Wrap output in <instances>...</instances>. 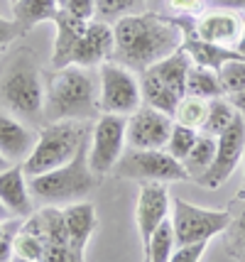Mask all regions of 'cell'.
Masks as SVG:
<instances>
[{
    "mask_svg": "<svg viewBox=\"0 0 245 262\" xmlns=\"http://www.w3.org/2000/svg\"><path fill=\"white\" fill-rule=\"evenodd\" d=\"M243 155H245V118L238 115L233 120V125L216 137L213 164H211V169L196 184L204 186V189H218V186H223L231 179L235 167L243 162Z\"/></svg>",
    "mask_w": 245,
    "mask_h": 262,
    "instance_id": "obj_11",
    "label": "cell"
},
{
    "mask_svg": "<svg viewBox=\"0 0 245 262\" xmlns=\"http://www.w3.org/2000/svg\"><path fill=\"white\" fill-rule=\"evenodd\" d=\"M174 127V118L162 113L152 105L142 103L140 108L128 118V127H125V140L128 147L132 149H164L167 140L172 135Z\"/></svg>",
    "mask_w": 245,
    "mask_h": 262,
    "instance_id": "obj_12",
    "label": "cell"
},
{
    "mask_svg": "<svg viewBox=\"0 0 245 262\" xmlns=\"http://www.w3.org/2000/svg\"><path fill=\"white\" fill-rule=\"evenodd\" d=\"M216 5L228 10H245V0H216Z\"/></svg>",
    "mask_w": 245,
    "mask_h": 262,
    "instance_id": "obj_40",
    "label": "cell"
},
{
    "mask_svg": "<svg viewBox=\"0 0 245 262\" xmlns=\"http://www.w3.org/2000/svg\"><path fill=\"white\" fill-rule=\"evenodd\" d=\"M125 127L128 118L101 113L91 125V140H88V167L96 174V179H103L105 174L116 169L118 160L125 152Z\"/></svg>",
    "mask_w": 245,
    "mask_h": 262,
    "instance_id": "obj_10",
    "label": "cell"
},
{
    "mask_svg": "<svg viewBox=\"0 0 245 262\" xmlns=\"http://www.w3.org/2000/svg\"><path fill=\"white\" fill-rule=\"evenodd\" d=\"M169 216H172V196L167 191V186L157 182L140 184V196H138V206H135V223H138V233L142 238V248L147 245L154 228Z\"/></svg>",
    "mask_w": 245,
    "mask_h": 262,
    "instance_id": "obj_13",
    "label": "cell"
},
{
    "mask_svg": "<svg viewBox=\"0 0 245 262\" xmlns=\"http://www.w3.org/2000/svg\"><path fill=\"white\" fill-rule=\"evenodd\" d=\"M116 177L120 179H132V182H157V184H172V182H187L189 174L184 164L174 160L167 149H132L123 152V157L116 164Z\"/></svg>",
    "mask_w": 245,
    "mask_h": 262,
    "instance_id": "obj_8",
    "label": "cell"
},
{
    "mask_svg": "<svg viewBox=\"0 0 245 262\" xmlns=\"http://www.w3.org/2000/svg\"><path fill=\"white\" fill-rule=\"evenodd\" d=\"M8 167H10V162H8L5 157H3V155H0V171H3V169H8Z\"/></svg>",
    "mask_w": 245,
    "mask_h": 262,
    "instance_id": "obj_43",
    "label": "cell"
},
{
    "mask_svg": "<svg viewBox=\"0 0 245 262\" xmlns=\"http://www.w3.org/2000/svg\"><path fill=\"white\" fill-rule=\"evenodd\" d=\"M66 12H71L74 17H79L83 23L96 20V0H69L66 5H61Z\"/></svg>",
    "mask_w": 245,
    "mask_h": 262,
    "instance_id": "obj_34",
    "label": "cell"
},
{
    "mask_svg": "<svg viewBox=\"0 0 245 262\" xmlns=\"http://www.w3.org/2000/svg\"><path fill=\"white\" fill-rule=\"evenodd\" d=\"M187 96L204 98V101L226 96V93H223V86H221V79H218V71L198 67V64H191L187 71Z\"/></svg>",
    "mask_w": 245,
    "mask_h": 262,
    "instance_id": "obj_23",
    "label": "cell"
},
{
    "mask_svg": "<svg viewBox=\"0 0 245 262\" xmlns=\"http://www.w3.org/2000/svg\"><path fill=\"white\" fill-rule=\"evenodd\" d=\"M10 260H12V240L0 238V262H10Z\"/></svg>",
    "mask_w": 245,
    "mask_h": 262,
    "instance_id": "obj_39",
    "label": "cell"
},
{
    "mask_svg": "<svg viewBox=\"0 0 245 262\" xmlns=\"http://www.w3.org/2000/svg\"><path fill=\"white\" fill-rule=\"evenodd\" d=\"M174 23L182 30V49L189 54L191 64L218 71L223 64H228L233 59H240L235 54V49H231V47H221V45H216V42L201 39L196 34V27H194V17L179 15V17H174Z\"/></svg>",
    "mask_w": 245,
    "mask_h": 262,
    "instance_id": "obj_14",
    "label": "cell"
},
{
    "mask_svg": "<svg viewBox=\"0 0 245 262\" xmlns=\"http://www.w3.org/2000/svg\"><path fill=\"white\" fill-rule=\"evenodd\" d=\"M243 177H245V155H243Z\"/></svg>",
    "mask_w": 245,
    "mask_h": 262,
    "instance_id": "obj_49",
    "label": "cell"
},
{
    "mask_svg": "<svg viewBox=\"0 0 245 262\" xmlns=\"http://www.w3.org/2000/svg\"><path fill=\"white\" fill-rule=\"evenodd\" d=\"M66 3H69V0H59V5H66Z\"/></svg>",
    "mask_w": 245,
    "mask_h": 262,
    "instance_id": "obj_48",
    "label": "cell"
},
{
    "mask_svg": "<svg viewBox=\"0 0 245 262\" xmlns=\"http://www.w3.org/2000/svg\"><path fill=\"white\" fill-rule=\"evenodd\" d=\"M98 111V83L88 69L69 64L54 69L44 89V118L54 120H88Z\"/></svg>",
    "mask_w": 245,
    "mask_h": 262,
    "instance_id": "obj_3",
    "label": "cell"
},
{
    "mask_svg": "<svg viewBox=\"0 0 245 262\" xmlns=\"http://www.w3.org/2000/svg\"><path fill=\"white\" fill-rule=\"evenodd\" d=\"M176 250V235L172 226V216L162 221L145 245V260L147 262H169Z\"/></svg>",
    "mask_w": 245,
    "mask_h": 262,
    "instance_id": "obj_24",
    "label": "cell"
},
{
    "mask_svg": "<svg viewBox=\"0 0 245 262\" xmlns=\"http://www.w3.org/2000/svg\"><path fill=\"white\" fill-rule=\"evenodd\" d=\"M142 105L140 74L118 61L98 67V111L108 115L130 118Z\"/></svg>",
    "mask_w": 245,
    "mask_h": 262,
    "instance_id": "obj_7",
    "label": "cell"
},
{
    "mask_svg": "<svg viewBox=\"0 0 245 262\" xmlns=\"http://www.w3.org/2000/svg\"><path fill=\"white\" fill-rule=\"evenodd\" d=\"M116 49L113 61L142 74L147 67L174 54L182 47V30L174 17H162L157 12H132L116 20Z\"/></svg>",
    "mask_w": 245,
    "mask_h": 262,
    "instance_id": "obj_1",
    "label": "cell"
},
{
    "mask_svg": "<svg viewBox=\"0 0 245 262\" xmlns=\"http://www.w3.org/2000/svg\"><path fill=\"white\" fill-rule=\"evenodd\" d=\"M52 23L57 27V39H54V49H52V69H64L71 64L74 49L79 45L81 34L86 32V25L88 23L74 17L64 8H59V12L54 15Z\"/></svg>",
    "mask_w": 245,
    "mask_h": 262,
    "instance_id": "obj_20",
    "label": "cell"
},
{
    "mask_svg": "<svg viewBox=\"0 0 245 262\" xmlns=\"http://www.w3.org/2000/svg\"><path fill=\"white\" fill-rule=\"evenodd\" d=\"M25 30L20 25L15 23V20H5V17H0V52L5 49V47H10L17 37H23Z\"/></svg>",
    "mask_w": 245,
    "mask_h": 262,
    "instance_id": "obj_35",
    "label": "cell"
},
{
    "mask_svg": "<svg viewBox=\"0 0 245 262\" xmlns=\"http://www.w3.org/2000/svg\"><path fill=\"white\" fill-rule=\"evenodd\" d=\"M213 157H216V137L198 133L196 145L191 147V152L187 155V160L182 162V164H184V169H187V174H189V179L198 182V179L211 169Z\"/></svg>",
    "mask_w": 245,
    "mask_h": 262,
    "instance_id": "obj_25",
    "label": "cell"
},
{
    "mask_svg": "<svg viewBox=\"0 0 245 262\" xmlns=\"http://www.w3.org/2000/svg\"><path fill=\"white\" fill-rule=\"evenodd\" d=\"M10 218H12V213L5 208V206H3V201H0V221L5 223V221H10Z\"/></svg>",
    "mask_w": 245,
    "mask_h": 262,
    "instance_id": "obj_42",
    "label": "cell"
},
{
    "mask_svg": "<svg viewBox=\"0 0 245 262\" xmlns=\"http://www.w3.org/2000/svg\"><path fill=\"white\" fill-rule=\"evenodd\" d=\"M0 103L10 115L30 123L44 118V81L30 49H17L0 71Z\"/></svg>",
    "mask_w": 245,
    "mask_h": 262,
    "instance_id": "obj_2",
    "label": "cell"
},
{
    "mask_svg": "<svg viewBox=\"0 0 245 262\" xmlns=\"http://www.w3.org/2000/svg\"><path fill=\"white\" fill-rule=\"evenodd\" d=\"M196 140H198V130L174 123V127H172V135H169V140H167V147H164V149H167L174 160L184 162V160H187V155L191 152V147L196 145Z\"/></svg>",
    "mask_w": 245,
    "mask_h": 262,
    "instance_id": "obj_28",
    "label": "cell"
},
{
    "mask_svg": "<svg viewBox=\"0 0 245 262\" xmlns=\"http://www.w3.org/2000/svg\"><path fill=\"white\" fill-rule=\"evenodd\" d=\"M206 113H209V101L204 98H194V96H184L179 105L174 111V123L179 125H187V127H194V130H201L204 123H206Z\"/></svg>",
    "mask_w": 245,
    "mask_h": 262,
    "instance_id": "obj_27",
    "label": "cell"
},
{
    "mask_svg": "<svg viewBox=\"0 0 245 262\" xmlns=\"http://www.w3.org/2000/svg\"><path fill=\"white\" fill-rule=\"evenodd\" d=\"M164 5L174 15H198L204 8V0H164Z\"/></svg>",
    "mask_w": 245,
    "mask_h": 262,
    "instance_id": "obj_36",
    "label": "cell"
},
{
    "mask_svg": "<svg viewBox=\"0 0 245 262\" xmlns=\"http://www.w3.org/2000/svg\"><path fill=\"white\" fill-rule=\"evenodd\" d=\"M142 3L145 0H96V20L108 23L132 12H142Z\"/></svg>",
    "mask_w": 245,
    "mask_h": 262,
    "instance_id": "obj_29",
    "label": "cell"
},
{
    "mask_svg": "<svg viewBox=\"0 0 245 262\" xmlns=\"http://www.w3.org/2000/svg\"><path fill=\"white\" fill-rule=\"evenodd\" d=\"M145 262H147V260H145Z\"/></svg>",
    "mask_w": 245,
    "mask_h": 262,
    "instance_id": "obj_51",
    "label": "cell"
},
{
    "mask_svg": "<svg viewBox=\"0 0 245 262\" xmlns=\"http://www.w3.org/2000/svg\"><path fill=\"white\" fill-rule=\"evenodd\" d=\"M91 137V125L86 120H54L37 133L35 149L23 162L27 179L52 171L74 160L83 142Z\"/></svg>",
    "mask_w": 245,
    "mask_h": 262,
    "instance_id": "obj_5",
    "label": "cell"
},
{
    "mask_svg": "<svg viewBox=\"0 0 245 262\" xmlns=\"http://www.w3.org/2000/svg\"><path fill=\"white\" fill-rule=\"evenodd\" d=\"M88 140L79 147V152L74 155L71 162L52 171H44L39 177L27 179L32 199L42 201L44 206H61L64 208L74 201H83L94 191L98 179L88 167Z\"/></svg>",
    "mask_w": 245,
    "mask_h": 262,
    "instance_id": "obj_4",
    "label": "cell"
},
{
    "mask_svg": "<svg viewBox=\"0 0 245 262\" xmlns=\"http://www.w3.org/2000/svg\"><path fill=\"white\" fill-rule=\"evenodd\" d=\"M218 79H221V86L226 96L245 91V59H233V61L223 64L218 69Z\"/></svg>",
    "mask_w": 245,
    "mask_h": 262,
    "instance_id": "obj_30",
    "label": "cell"
},
{
    "mask_svg": "<svg viewBox=\"0 0 245 262\" xmlns=\"http://www.w3.org/2000/svg\"><path fill=\"white\" fill-rule=\"evenodd\" d=\"M150 3H154V5H160V3H164V0H150Z\"/></svg>",
    "mask_w": 245,
    "mask_h": 262,
    "instance_id": "obj_47",
    "label": "cell"
},
{
    "mask_svg": "<svg viewBox=\"0 0 245 262\" xmlns=\"http://www.w3.org/2000/svg\"><path fill=\"white\" fill-rule=\"evenodd\" d=\"M39 262H86L83 252L74 250L71 245H47Z\"/></svg>",
    "mask_w": 245,
    "mask_h": 262,
    "instance_id": "obj_32",
    "label": "cell"
},
{
    "mask_svg": "<svg viewBox=\"0 0 245 262\" xmlns=\"http://www.w3.org/2000/svg\"><path fill=\"white\" fill-rule=\"evenodd\" d=\"M238 118V111L233 108V103L228 101L226 96L221 98H211L209 101V113H206V123L198 133L211 137H218L221 133H226L228 127L233 125V120Z\"/></svg>",
    "mask_w": 245,
    "mask_h": 262,
    "instance_id": "obj_26",
    "label": "cell"
},
{
    "mask_svg": "<svg viewBox=\"0 0 245 262\" xmlns=\"http://www.w3.org/2000/svg\"><path fill=\"white\" fill-rule=\"evenodd\" d=\"M10 262H32V260H25V257H17V255H12Z\"/></svg>",
    "mask_w": 245,
    "mask_h": 262,
    "instance_id": "obj_44",
    "label": "cell"
},
{
    "mask_svg": "<svg viewBox=\"0 0 245 262\" xmlns=\"http://www.w3.org/2000/svg\"><path fill=\"white\" fill-rule=\"evenodd\" d=\"M59 0H17L12 5V20L25 30V34L39 23L54 20V15L59 12Z\"/></svg>",
    "mask_w": 245,
    "mask_h": 262,
    "instance_id": "obj_22",
    "label": "cell"
},
{
    "mask_svg": "<svg viewBox=\"0 0 245 262\" xmlns=\"http://www.w3.org/2000/svg\"><path fill=\"white\" fill-rule=\"evenodd\" d=\"M64 221H66V233H69V245L74 250L83 252L88 240L94 235L98 216H96V206L91 201H74V204L64 206Z\"/></svg>",
    "mask_w": 245,
    "mask_h": 262,
    "instance_id": "obj_21",
    "label": "cell"
},
{
    "mask_svg": "<svg viewBox=\"0 0 245 262\" xmlns=\"http://www.w3.org/2000/svg\"><path fill=\"white\" fill-rule=\"evenodd\" d=\"M113 49H116L113 25L101 23V20H91V23L86 25V32L81 34L76 49H74L71 64L83 67V69L101 67V64L113 59Z\"/></svg>",
    "mask_w": 245,
    "mask_h": 262,
    "instance_id": "obj_15",
    "label": "cell"
},
{
    "mask_svg": "<svg viewBox=\"0 0 245 262\" xmlns=\"http://www.w3.org/2000/svg\"><path fill=\"white\" fill-rule=\"evenodd\" d=\"M0 201L12 213V218H27L32 213V194L23 164H10L8 169L0 171Z\"/></svg>",
    "mask_w": 245,
    "mask_h": 262,
    "instance_id": "obj_18",
    "label": "cell"
},
{
    "mask_svg": "<svg viewBox=\"0 0 245 262\" xmlns=\"http://www.w3.org/2000/svg\"><path fill=\"white\" fill-rule=\"evenodd\" d=\"M44 248L47 243L37 235H30V233H17L12 238V255L17 257H25V260H32V262H39V257L44 255Z\"/></svg>",
    "mask_w": 245,
    "mask_h": 262,
    "instance_id": "obj_31",
    "label": "cell"
},
{
    "mask_svg": "<svg viewBox=\"0 0 245 262\" xmlns=\"http://www.w3.org/2000/svg\"><path fill=\"white\" fill-rule=\"evenodd\" d=\"M191 67L189 54L179 47L174 54L147 67L140 74L142 103L167 115H174L179 101L187 96V71Z\"/></svg>",
    "mask_w": 245,
    "mask_h": 262,
    "instance_id": "obj_6",
    "label": "cell"
},
{
    "mask_svg": "<svg viewBox=\"0 0 245 262\" xmlns=\"http://www.w3.org/2000/svg\"><path fill=\"white\" fill-rule=\"evenodd\" d=\"M231 226H233V235L238 238V243H240V245H245V208H243V213L235 218Z\"/></svg>",
    "mask_w": 245,
    "mask_h": 262,
    "instance_id": "obj_37",
    "label": "cell"
},
{
    "mask_svg": "<svg viewBox=\"0 0 245 262\" xmlns=\"http://www.w3.org/2000/svg\"><path fill=\"white\" fill-rule=\"evenodd\" d=\"M226 98L233 103V108L238 111V115L245 118V91H238V93H233V96H226Z\"/></svg>",
    "mask_w": 245,
    "mask_h": 262,
    "instance_id": "obj_38",
    "label": "cell"
},
{
    "mask_svg": "<svg viewBox=\"0 0 245 262\" xmlns=\"http://www.w3.org/2000/svg\"><path fill=\"white\" fill-rule=\"evenodd\" d=\"M231 216L226 211L204 208V206L189 204L184 199H172V226H174L176 245L187 243H209L211 238L221 235L231 228Z\"/></svg>",
    "mask_w": 245,
    "mask_h": 262,
    "instance_id": "obj_9",
    "label": "cell"
},
{
    "mask_svg": "<svg viewBox=\"0 0 245 262\" xmlns=\"http://www.w3.org/2000/svg\"><path fill=\"white\" fill-rule=\"evenodd\" d=\"M235 54L240 59H245V20H243V30H240V37H238V42H235Z\"/></svg>",
    "mask_w": 245,
    "mask_h": 262,
    "instance_id": "obj_41",
    "label": "cell"
},
{
    "mask_svg": "<svg viewBox=\"0 0 245 262\" xmlns=\"http://www.w3.org/2000/svg\"><path fill=\"white\" fill-rule=\"evenodd\" d=\"M20 230L42 238L47 245H69V233H66L61 206H42L39 211H32L25 218Z\"/></svg>",
    "mask_w": 245,
    "mask_h": 262,
    "instance_id": "obj_19",
    "label": "cell"
},
{
    "mask_svg": "<svg viewBox=\"0 0 245 262\" xmlns=\"http://www.w3.org/2000/svg\"><path fill=\"white\" fill-rule=\"evenodd\" d=\"M0 238H8V235H5V228H3V221H0Z\"/></svg>",
    "mask_w": 245,
    "mask_h": 262,
    "instance_id": "obj_46",
    "label": "cell"
},
{
    "mask_svg": "<svg viewBox=\"0 0 245 262\" xmlns=\"http://www.w3.org/2000/svg\"><path fill=\"white\" fill-rule=\"evenodd\" d=\"M37 133L25 120L10 113H0V155L10 164H23L35 149Z\"/></svg>",
    "mask_w": 245,
    "mask_h": 262,
    "instance_id": "obj_17",
    "label": "cell"
},
{
    "mask_svg": "<svg viewBox=\"0 0 245 262\" xmlns=\"http://www.w3.org/2000/svg\"><path fill=\"white\" fill-rule=\"evenodd\" d=\"M235 252H238V255H240V260L245 262V245H243V248H238V250H235Z\"/></svg>",
    "mask_w": 245,
    "mask_h": 262,
    "instance_id": "obj_45",
    "label": "cell"
},
{
    "mask_svg": "<svg viewBox=\"0 0 245 262\" xmlns=\"http://www.w3.org/2000/svg\"><path fill=\"white\" fill-rule=\"evenodd\" d=\"M209 248V243H187V245H176L174 255L169 262H201L204 252Z\"/></svg>",
    "mask_w": 245,
    "mask_h": 262,
    "instance_id": "obj_33",
    "label": "cell"
},
{
    "mask_svg": "<svg viewBox=\"0 0 245 262\" xmlns=\"http://www.w3.org/2000/svg\"><path fill=\"white\" fill-rule=\"evenodd\" d=\"M194 27L196 34L206 42H216L221 47H231L233 49L240 30H243V17L238 10H228V8H211V10L198 12L194 17Z\"/></svg>",
    "mask_w": 245,
    "mask_h": 262,
    "instance_id": "obj_16",
    "label": "cell"
},
{
    "mask_svg": "<svg viewBox=\"0 0 245 262\" xmlns=\"http://www.w3.org/2000/svg\"><path fill=\"white\" fill-rule=\"evenodd\" d=\"M15 3H17V0H10V5H15Z\"/></svg>",
    "mask_w": 245,
    "mask_h": 262,
    "instance_id": "obj_50",
    "label": "cell"
}]
</instances>
